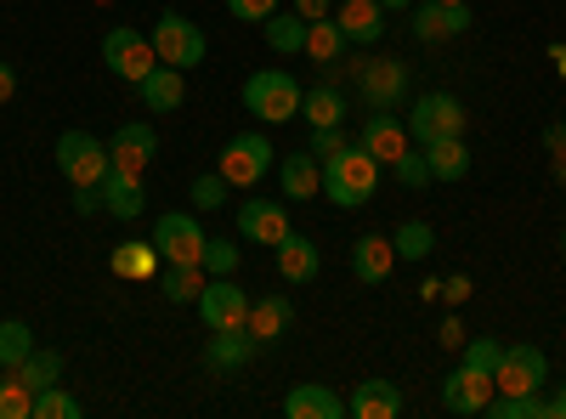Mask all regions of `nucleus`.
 <instances>
[{"instance_id": "nucleus-43", "label": "nucleus", "mask_w": 566, "mask_h": 419, "mask_svg": "<svg viewBox=\"0 0 566 419\" xmlns=\"http://www.w3.org/2000/svg\"><path fill=\"white\" fill-rule=\"evenodd\" d=\"M499 341H488V335H476V341H464V363H476V368H488V375H493V368H499Z\"/></svg>"}, {"instance_id": "nucleus-45", "label": "nucleus", "mask_w": 566, "mask_h": 419, "mask_svg": "<svg viewBox=\"0 0 566 419\" xmlns=\"http://www.w3.org/2000/svg\"><path fill=\"white\" fill-rule=\"evenodd\" d=\"M442 301H448V306H464V301H470V277H464V272H459V277H442Z\"/></svg>"}, {"instance_id": "nucleus-49", "label": "nucleus", "mask_w": 566, "mask_h": 419, "mask_svg": "<svg viewBox=\"0 0 566 419\" xmlns=\"http://www.w3.org/2000/svg\"><path fill=\"white\" fill-rule=\"evenodd\" d=\"M12 91H18V74H12V63H0V103H12Z\"/></svg>"}, {"instance_id": "nucleus-53", "label": "nucleus", "mask_w": 566, "mask_h": 419, "mask_svg": "<svg viewBox=\"0 0 566 419\" xmlns=\"http://www.w3.org/2000/svg\"><path fill=\"white\" fill-rule=\"evenodd\" d=\"M448 7H470V0H448Z\"/></svg>"}, {"instance_id": "nucleus-14", "label": "nucleus", "mask_w": 566, "mask_h": 419, "mask_svg": "<svg viewBox=\"0 0 566 419\" xmlns=\"http://www.w3.org/2000/svg\"><path fill=\"white\" fill-rule=\"evenodd\" d=\"M272 261H277V272H283V284H312V277L323 272V255H317V244L306 239V232H283V239L272 244Z\"/></svg>"}, {"instance_id": "nucleus-22", "label": "nucleus", "mask_w": 566, "mask_h": 419, "mask_svg": "<svg viewBox=\"0 0 566 419\" xmlns=\"http://www.w3.org/2000/svg\"><path fill=\"white\" fill-rule=\"evenodd\" d=\"M283 413L290 419H340L346 402L335 397V386H323V380H301L290 397H283Z\"/></svg>"}, {"instance_id": "nucleus-31", "label": "nucleus", "mask_w": 566, "mask_h": 419, "mask_svg": "<svg viewBox=\"0 0 566 419\" xmlns=\"http://www.w3.org/2000/svg\"><path fill=\"white\" fill-rule=\"evenodd\" d=\"M340 52H346V34H340V23L335 18H317L312 29H306V57L312 63H340Z\"/></svg>"}, {"instance_id": "nucleus-4", "label": "nucleus", "mask_w": 566, "mask_h": 419, "mask_svg": "<svg viewBox=\"0 0 566 419\" xmlns=\"http://www.w3.org/2000/svg\"><path fill=\"white\" fill-rule=\"evenodd\" d=\"M154 52H159V63H170V69H199L205 63V52H210V40H205V29L193 23V18H181V12H159L154 18Z\"/></svg>"}, {"instance_id": "nucleus-19", "label": "nucleus", "mask_w": 566, "mask_h": 419, "mask_svg": "<svg viewBox=\"0 0 566 419\" xmlns=\"http://www.w3.org/2000/svg\"><path fill=\"white\" fill-rule=\"evenodd\" d=\"M239 232L250 244H277L290 232V210H283V199H250L239 210Z\"/></svg>"}, {"instance_id": "nucleus-5", "label": "nucleus", "mask_w": 566, "mask_h": 419, "mask_svg": "<svg viewBox=\"0 0 566 419\" xmlns=\"http://www.w3.org/2000/svg\"><path fill=\"white\" fill-rule=\"evenodd\" d=\"M464 103L453 97V91H424V97L408 108V136L424 148V143H442V136H464Z\"/></svg>"}, {"instance_id": "nucleus-35", "label": "nucleus", "mask_w": 566, "mask_h": 419, "mask_svg": "<svg viewBox=\"0 0 566 419\" xmlns=\"http://www.w3.org/2000/svg\"><path fill=\"white\" fill-rule=\"evenodd\" d=\"M29 352H34V329L23 317H7L0 323V368H18Z\"/></svg>"}, {"instance_id": "nucleus-11", "label": "nucleus", "mask_w": 566, "mask_h": 419, "mask_svg": "<svg viewBox=\"0 0 566 419\" xmlns=\"http://www.w3.org/2000/svg\"><path fill=\"white\" fill-rule=\"evenodd\" d=\"M154 154H159V136H154V125H148V119L119 125V130H114V143H108V165H114V170H125V176H148Z\"/></svg>"}, {"instance_id": "nucleus-13", "label": "nucleus", "mask_w": 566, "mask_h": 419, "mask_svg": "<svg viewBox=\"0 0 566 419\" xmlns=\"http://www.w3.org/2000/svg\"><path fill=\"white\" fill-rule=\"evenodd\" d=\"M357 85H363V103L368 108H402V97H408V63H397V57H374L363 74H357Z\"/></svg>"}, {"instance_id": "nucleus-3", "label": "nucleus", "mask_w": 566, "mask_h": 419, "mask_svg": "<svg viewBox=\"0 0 566 419\" xmlns=\"http://www.w3.org/2000/svg\"><path fill=\"white\" fill-rule=\"evenodd\" d=\"M103 63H108V74H114V80L142 85V80H148V74L159 69V52H154V40L142 34V29L114 23V29L103 34Z\"/></svg>"}, {"instance_id": "nucleus-1", "label": "nucleus", "mask_w": 566, "mask_h": 419, "mask_svg": "<svg viewBox=\"0 0 566 419\" xmlns=\"http://www.w3.org/2000/svg\"><path fill=\"white\" fill-rule=\"evenodd\" d=\"M380 159H374L368 148H346L340 159H328L323 165V193L335 199L340 210H357V205H368L374 193H380Z\"/></svg>"}, {"instance_id": "nucleus-9", "label": "nucleus", "mask_w": 566, "mask_h": 419, "mask_svg": "<svg viewBox=\"0 0 566 419\" xmlns=\"http://www.w3.org/2000/svg\"><path fill=\"white\" fill-rule=\"evenodd\" d=\"M154 244H159V255H165L170 266H199V255H205V227L193 221V210H165V216L154 221Z\"/></svg>"}, {"instance_id": "nucleus-20", "label": "nucleus", "mask_w": 566, "mask_h": 419, "mask_svg": "<svg viewBox=\"0 0 566 419\" xmlns=\"http://www.w3.org/2000/svg\"><path fill=\"white\" fill-rule=\"evenodd\" d=\"M346 45H374L386 34V7L380 0H340V12H335Z\"/></svg>"}, {"instance_id": "nucleus-27", "label": "nucleus", "mask_w": 566, "mask_h": 419, "mask_svg": "<svg viewBox=\"0 0 566 419\" xmlns=\"http://www.w3.org/2000/svg\"><path fill=\"white\" fill-rule=\"evenodd\" d=\"M277 181H283V199H317L323 193V165L312 159V148L306 154H283Z\"/></svg>"}, {"instance_id": "nucleus-15", "label": "nucleus", "mask_w": 566, "mask_h": 419, "mask_svg": "<svg viewBox=\"0 0 566 419\" xmlns=\"http://www.w3.org/2000/svg\"><path fill=\"white\" fill-rule=\"evenodd\" d=\"M470 29V7H448V0H424L413 12V40L419 45H442V40H459Z\"/></svg>"}, {"instance_id": "nucleus-29", "label": "nucleus", "mask_w": 566, "mask_h": 419, "mask_svg": "<svg viewBox=\"0 0 566 419\" xmlns=\"http://www.w3.org/2000/svg\"><path fill=\"white\" fill-rule=\"evenodd\" d=\"M261 29H266V45H272V52L290 57V52H306V29H312V23H306L301 12H272Z\"/></svg>"}, {"instance_id": "nucleus-44", "label": "nucleus", "mask_w": 566, "mask_h": 419, "mask_svg": "<svg viewBox=\"0 0 566 419\" xmlns=\"http://www.w3.org/2000/svg\"><path fill=\"white\" fill-rule=\"evenodd\" d=\"M227 12L239 18V23H266L277 12V0H227Z\"/></svg>"}, {"instance_id": "nucleus-46", "label": "nucleus", "mask_w": 566, "mask_h": 419, "mask_svg": "<svg viewBox=\"0 0 566 419\" xmlns=\"http://www.w3.org/2000/svg\"><path fill=\"white\" fill-rule=\"evenodd\" d=\"M97 205H103V188H74V210H80V216H91Z\"/></svg>"}, {"instance_id": "nucleus-51", "label": "nucleus", "mask_w": 566, "mask_h": 419, "mask_svg": "<svg viewBox=\"0 0 566 419\" xmlns=\"http://www.w3.org/2000/svg\"><path fill=\"white\" fill-rule=\"evenodd\" d=\"M549 402H555V419H566V386H560V391H555Z\"/></svg>"}, {"instance_id": "nucleus-23", "label": "nucleus", "mask_w": 566, "mask_h": 419, "mask_svg": "<svg viewBox=\"0 0 566 419\" xmlns=\"http://www.w3.org/2000/svg\"><path fill=\"white\" fill-rule=\"evenodd\" d=\"M159 266H165V255H159L154 239H125V244L108 255V272H114V277H136V284L159 277Z\"/></svg>"}, {"instance_id": "nucleus-6", "label": "nucleus", "mask_w": 566, "mask_h": 419, "mask_svg": "<svg viewBox=\"0 0 566 419\" xmlns=\"http://www.w3.org/2000/svg\"><path fill=\"white\" fill-rule=\"evenodd\" d=\"M216 170L227 176V188L239 193V188H255V181L272 170V143L261 130H244V136H232V143L216 154Z\"/></svg>"}, {"instance_id": "nucleus-24", "label": "nucleus", "mask_w": 566, "mask_h": 419, "mask_svg": "<svg viewBox=\"0 0 566 419\" xmlns=\"http://www.w3.org/2000/svg\"><path fill=\"white\" fill-rule=\"evenodd\" d=\"M103 210H108L114 221H136L142 210H148L142 176H125V170H114V165H108V176H103Z\"/></svg>"}, {"instance_id": "nucleus-37", "label": "nucleus", "mask_w": 566, "mask_h": 419, "mask_svg": "<svg viewBox=\"0 0 566 419\" xmlns=\"http://www.w3.org/2000/svg\"><path fill=\"white\" fill-rule=\"evenodd\" d=\"M85 408H80V397H69L63 386H45V391H34V419H80Z\"/></svg>"}, {"instance_id": "nucleus-40", "label": "nucleus", "mask_w": 566, "mask_h": 419, "mask_svg": "<svg viewBox=\"0 0 566 419\" xmlns=\"http://www.w3.org/2000/svg\"><path fill=\"white\" fill-rule=\"evenodd\" d=\"M306 148H312V159H317V165H328V159H340L352 143H346V130H340V125H317Z\"/></svg>"}, {"instance_id": "nucleus-39", "label": "nucleus", "mask_w": 566, "mask_h": 419, "mask_svg": "<svg viewBox=\"0 0 566 419\" xmlns=\"http://www.w3.org/2000/svg\"><path fill=\"white\" fill-rule=\"evenodd\" d=\"M227 176L221 170H205V176H193V193H187V199H193V210H221L227 205Z\"/></svg>"}, {"instance_id": "nucleus-41", "label": "nucleus", "mask_w": 566, "mask_h": 419, "mask_svg": "<svg viewBox=\"0 0 566 419\" xmlns=\"http://www.w3.org/2000/svg\"><path fill=\"white\" fill-rule=\"evenodd\" d=\"M391 176L402 181V188H424V181H431V165H424V154L402 148V154H397V165H391Z\"/></svg>"}, {"instance_id": "nucleus-16", "label": "nucleus", "mask_w": 566, "mask_h": 419, "mask_svg": "<svg viewBox=\"0 0 566 419\" xmlns=\"http://www.w3.org/2000/svg\"><path fill=\"white\" fill-rule=\"evenodd\" d=\"M391 272H397V244L380 239V232H363V239L352 244V277L374 290V284H386Z\"/></svg>"}, {"instance_id": "nucleus-55", "label": "nucleus", "mask_w": 566, "mask_h": 419, "mask_svg": "<svg viewBox=\"0 0 566 419\" xmlns=\"http://www.w3.org/2000/svg\"><path fill=\"white\" fill-rule=\"evenodd\" d=\"M103 7H114V0H103Z\"/></svg>"}, {"instance_id": "nucleus-10", "label": "nucleus", "mask_w": 566, "mask_h": 419, "mask_svg": "<svg viewBox=\"0 0 566 419\" xmlns=\"http://www.w3.org/2000/svg\"><path fill=\"white\" fill-rule=\"evenodd\" d=\"M199 317H205V329H244L250 295L239 290V277H210L199 295Z\"/></svg>"}, {"instance_id": "nucleus-18", "label": "nucleus", "mask_w": 566, "mask_h": 419, "mask_svg": "<svg viewBox=\"0 0 566 419\" xmlns=\"http://www.w3.org/2000/svg\"><path fill=\"white\" fill-rule=\"evenodd\" d=\"M255 352H261V346L250 341V329H210V341H205V368H210V375H239Z\"/></svg>"}, {"instance_id": "nucleus-33", "label": "nucleus", "mask_w": 566, "mask_h": 419, "mask_svg": "<svg viewBox=\"0 0 566 419\" xmlns=\"http://www.w3.org/2000/svg\"><path fill=\"white\" fill-rule=\"evenodd\" d=\"M205 295V266H165V301L170 306H199Z\"/></svg>"}, {"instance_id": "nucleus-38", "label": "nucleus", "mask_w": 566, "mask_h": 419, "mask_svg": "<svg viewBox=\"0 0 566 419\" xmlns=\"http://www.w3.org/2000/svg\"><path fill=\"white\" fill-rule=\"evenodd\" d=\"M199 266H205V277H232V272H239V244H227V239H205Z\"/></svg>"}, {"instance_id": "nucleus-34", "label": "nucleus", "mask_w": 566, "mask_h": 419, "mask_svg": "<svg viewBox=\"0 0 566 419\" xmlns=\"http://www.w3.org/2000/svg\"><path fill=\"white\" fill-rule=\"evenodd\" d=\"M391 244H397V261H424L437 250V232H431V221H402L391 232Z\"/></svg>"}, {"instance_id": "nucleus-32", "label": "nucleus", "mask_w": 566, "mask_h": 419, "mask_svg": "<svg viewBox=\"0 0 566 419\" xmlns=\"http://www.w3.org/2000/svg\"><path fill=\"white\" fill-rule=\"evenodd\" d=\"M301 114H306V125L317 130V125H340L346 119V97L335 85H317V91H306L301 97Z\"/></svg>"}, {"instance_id": "nucleus-54", "label": "nucleus", "mask_w": 566, "mask_h": 419, "mask_svg": "<svg viewBox=\"0 0 566 419\" xmlns=\"http://www.w3.org/2000/svg\"><path fill=\"white\" fill-rule=\"evenodd\" d=\"M560 255H566V232H560Z\"/></svg>"}, {"instance_id": "nucleus-8", "label": "nucleus", "mask_w": 566, "mask_h": 419, "mask_svg": "<svg viewBox=\"0 0 566 419\" xmlns=\"http://www.w3.org/2000/svg\"><path fill=\"white\" fill-rule=\"evenodd\" d=\"M549 380V357L538 346H504L499 352V368H493V386L499 397H527V391H544Z\"/></svg>"}, {"instance_id": "nucleus-7", "label": "nucleus", "mask_w": 566, "mask_h": 419, "mask_svg": "<svg viewBox=\"0 0 566 419\" xmlns=\"http://www.w3.org/2000/svg\"><path fill=\"white\" fill-rule=\"evenodd\" d=\"M57 170L69 176V188H103L108 176V148L85 130H63L57 136Z\"/></svg>"}, {"instance_id": "nucleus-21", "label": "nucleus", "mask_w": 566, "mask_h": 419, "mask_svg": "<svg viewBox=\"0 0 566 419\" xmlns=\"http://www.w3.org/2000/svg\"><path fill=\"white\" fill-rule=\"evenodd\" d=\"M295 323V306H290V295H261V301H250V317H244V329H250V341L255 346H272L283 329Z\"/></svg>"}, {"instance_id": "nucleus-30", "label": "nucleus", "mask_w": 566, "mask_h": 419, "mask_svg": "<svg viewBox=\"0 0 566 419\" xmlns=\"http://www.w3.org/2000/svg\"><path fill=\"white\" fill-rule=\"evenodd\" d=\"M12 375L29 386V391H45V386H57L63 380V352H45V346H34L18 368H12Z\"/></svg>"}, {"instance_id": "nucleus-28", "label": "nucleus", "mask_w": 566, "mask_h": 419, "mask_svg": "<svg viewBox=\"0 0 566 419\" xmlns=\"http://www.w3.org/2000/svg\"><path fill=\"white\" fill-rule=\"evenodd\" d=\"M424 165H431V181H464V170H470L464 136H442V143H424Z\"/></svg>"}, {"instance_id": "nucleus-47", "label": "nucleus", "mask_w": 566, "mask_h": 419, "mask_svg": "<svg viewBox=\"0 0 566 419\" xmlns=\"http://www.w3.org/2000/svg\"><path fill=\"white\" fill-rule=\"evenodd\" d=\"M442 346H448V352H464V323H459V317L442 323Z\"/></svg>"}, {"instance_id": "nucleus-52", "label": "nucleus", "mask_w": 566, "mask_h": 419, "mask_svg": "<svg viewBox=\"0 0 566 419\" xmlns=\"http://www.w3.org/2000/svg\"><path fill=\"white\" fill-rule=\"evenodd\" d=\"M380 7H386V12H408V7H413V0H380Z\"/></svg>"}, {"instance_id": "nucleus-50", "label": "nucleus", "mask_w": 566, "mask_h": 419, "mask_svg": "<svg viewBox=\"0 0 566 419\" xmlns=\"http://www.w3.org/2000/svg\"><path fill=\"white\" fill-rule=\"evenodd\" d=\"M549 63H555V69H560V80H566V40H555V45H549Z\"/></svg>"}, {"instance_id": "nucleus-25", "label": "nucleus", "mask_w": 566, "mask_h": 419, "mask_svg": "<svg viewBox=\"0 0 566 419\" xmlns=\"http://www.w3.org/2000/svg\"><path fill=\"white\" fill-rule=\"evenodd\" d=\"M136 97H142V108H148V114H176V108H181V97H187V80H181V69L159 63L148 80L136 85Z\"/></svg>"}, {"instance_id": "nucleus-42", "label": "nucleus", "mask_w": 566, "mask_h": 419, "mask_svg": "<svg viewBox=\"0 0 566 419\" xmlns=\"http://www.w3.org/2000/svg\"><path fill=\"white\" fill-rule=\"evenodd\" d=\"M544 148H549V170H555V181L566 188V125H560V119L544 125Z\"/></svg>"}, {"instance_id": "nucleus-36", "label": "nucleus", "mask_w": 566, "mask_h": 419, "mask_svg": "<svg viewBox=\"0 0 566 419\" xmlns=\"http://www.w3.org/2000/svg\"><path fill=\"white\" fill-rule=\"evenodd\" d=\"M0 419H34V391L7 368V380H0Z\"/></svg>"}, {"instance_id": "nucleus-2", "label": "nucleus", "mask_w": 566, "mask_h": 419, "mask_svg": "<svg viewBox=\"0 0 566 419\" xmlns=\"http://www.w3.org/2000/svg\"><path fill=\"white\" fill-rule=\"evenodd\" d=\"M301 97H306V91L295 85V74H283V69H255V74L244 80V108H250L261 125L295 119V114H301Z\"/></svg>"}, {"instance_id": "nucleus-26", "label": "nucleus", "mask_w": 566, "mask_h": 419, "mask_svg": "<svg viewBox=\"0 0 566 419\" xmlns=\"http://www.w3.org/2000/svg\"><path fill=\"white\" fill-rule=\"evenodd\" d=\"M346 413H357V419H397V413H402V391H397V380H363V386L352 391Z\"/></svg>"}, {"instance_id": "nucleus-17", "label": "nucleus", "mask_w": 566, "mask_h": 419, "mask_svg": "<svg viewBox=\"0 0 566 419\" xmlns=\"http://www.w3.org/2000/svg\"><path fill=\"white\" fill-rule=\"evenodd\" d=\"M363 148L380 159V165H397V154L402 148H413V136H408V125L391 114V108H374L368 114V125H363Z\"/></svg>"}, {"instance_id": "nucleus-12", "label": "nucleus", "mask_w": 566, "mask_h": 419, "mask_svg": "<svg viewBox=\"0 0 566 419\" xmlns=\"http://www.w3.org/2000/svg\"><path fill=\"white\" fill-rule=\"evenodd\" d=\"M493 375H488V368H476V363H459L453 368V375L442 380V408L448 413H482L488 402H493Z\"/></svg>"}, {"instance_id": "nucleus-48", "label": "nucleus", "mask_w": 566, "mask_h": 419, "mask_svg": "<svg viewBox=\"0 0 566 419\" xmlns=\"http://www.w3.org/2000/svg\"><path fill=\"white\" fill-rule=\"evenodd\" d=\"M295 12H301L306 23H317V18H328V0H295Z\"/></svg>"}]
</instances>
